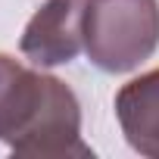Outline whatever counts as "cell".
I'll return each instance as SVG.
<instances>
[{
  "label": "cell",
  "instance_id": "cell-1",
  "mask_svg": "<svg viewBox=\"0 0 159 159\" xmlns=\"http://www.w3.org/2000/svg\"><path fill=\"white\" fill-rule=\"evenodd\" d=\"M0 140L16 156L31 159L94 156V150L81 140V103L75 91L34 69H25L19 78Z\"/></svg>",
  "mask_w": 159,
  "mask_h": 159
},
{
  "label": "cell",
  "instance_id": "cell-2",
  "mask_svg": "<svg viewBox=\"0 0 159 159\" xmlns=\"http://www.w3.org/2000/svg\"><path fill=\"white\" fill-rule=\"evenodd\" d=\"M156 47L159 0H84V53L100 72H131Z\"/></svg>",
  "mask_w": 159,
  "mask_h": 159
},
{
  "label": "cell",
  "instance_id": "cell-3",
  "mask_svg": "<svg viewBox=\"0 0 159 159\" xmlns=\"http://www.w3.org/2000/svg\"><path fill=\"white\" fill-rule=\"evenodd\" d=\"M19 50L38 69L72 62L84 50V0H44L19 38Z\"/></svg>",
  "mask_w": 159,
  "mask_h": 159
},
{
  "label": "cell",
  "instance_id": "cell-4",
  "mask_svg": "<svg viewBox=\"0 0 159 159\" xmlns=\"http://www.w3.org/2000/svg\"><path fill=\"white\" fill-rule=\"evenodd\" d=\"M116 119L134 153L159 159V69H150L119 88Z\"/></svg>",
  "mask_w": 159,
  "mask_h": 159
},
{
  "label": "cell",
  "instance_id": "cell-5",
  "mask_svg": "<svg viewBox=\"0 0 159 159\" xmlns=\"http://www.w3.org/2000/svg\"><path fill=\"white\" fill-rule=\"evenodd\" d=\"M22 72H25V66L19 59H13L10 53H0V131H3V122H7V112H10V103H13Z\"/></svg>",
  "mask_w": 159,
  "mask_h": 159
}]
</instances>
